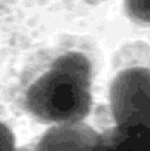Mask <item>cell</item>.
Returning a JSON list of instances; mask_svg holds the SVG:
<instances>
[{"mask_svg":"<svg viewBox=\"0 0 150 151\" xmlns=\"http://www.w3.org/2000/svg\"><path fill=\"white\" fill-rule=\"evenodd\" d=\"M15 151H35L34 148H29V147H19L16 148Z\"/></svg>","mask_w":150,"mask_h":151,"instance_id":"52a82bcc","label":"cell"},{"mask_svg":"<svg viewBox=\"0 0 150 151\" xmlns=\"http://www.w3.org/2000/svg\"><path fill=\"white\" fill-rule=\"evenodd\" d=\"M101 133L83 122L51 125L40 137L35 151H94Z\"/></svg>","mask_w":150,"mask_h":151,"instance_id":"3957f363","label":"cell"},{"mask_svg":"<svg viewBox=\"0 0 150 151\" xmlns=\"http://www.w3.org/2000/svg\"><path fill=\"white\" fill-rule=\"evenodd\" d=\"M94 151H150V130L114 126L101 133Z\"/></svg>","mask_w":150,"mask_h":151,"instance_id":"277c9868","label":"cell"},{"mask_svg":"<svg viewBox=\"0 0 150 151\" xmlns=\"http://www.w3.org/2000/svg\"><path fill=\"white\" fill-rule=\"evenodd\" d=\"M108 100L115 126L150 130V69L137 66L118 72Z\"/></svg>","mask_w":150,"mask_h":151,"instance_id":"7a4b0ae2","label":"cell"},{"mask_svg":"<svg viewBox=\"0 0 150 151\" xmlns=\"http://www.w3.org/2000/svg\"><path fill=\"white\" fill-rule=\"evenodd\" d=\"M16 139L7 125L0 121V151H15Z\"/></svg>","mask_w":150,"mask_h":151,"instance_id":"8992f818","label":"cell"},{"mask_svg":"<svg viewBox=\"0 0 150 151\" xmlns=\"http://www.w3.org/2000/svg\"><path fill=\"white\" fill-rule=\"evenodd\" d=\"M124 7L133 22L150 26V0H124Z\"/></svg>","mask_w":150,"mask_h":151,"instance_id":"5b68a950","label":"cell"},{"mask_svg":"<svg viewBox=\"0 0 150 151\" xmlns=\"http://www.w3.org/2000/svg\"><path fill=\"white\" fill-rule=\"evenodd\" d=\"M93 66L85 54L76 51L56 58L46 72L26 90L24 106L42 123L83 122L93 106Z\"/></svg>","mask_w":150,"mask_h":151,"instance_id":"6da1fadb","label":"cell"}]
</instances>
